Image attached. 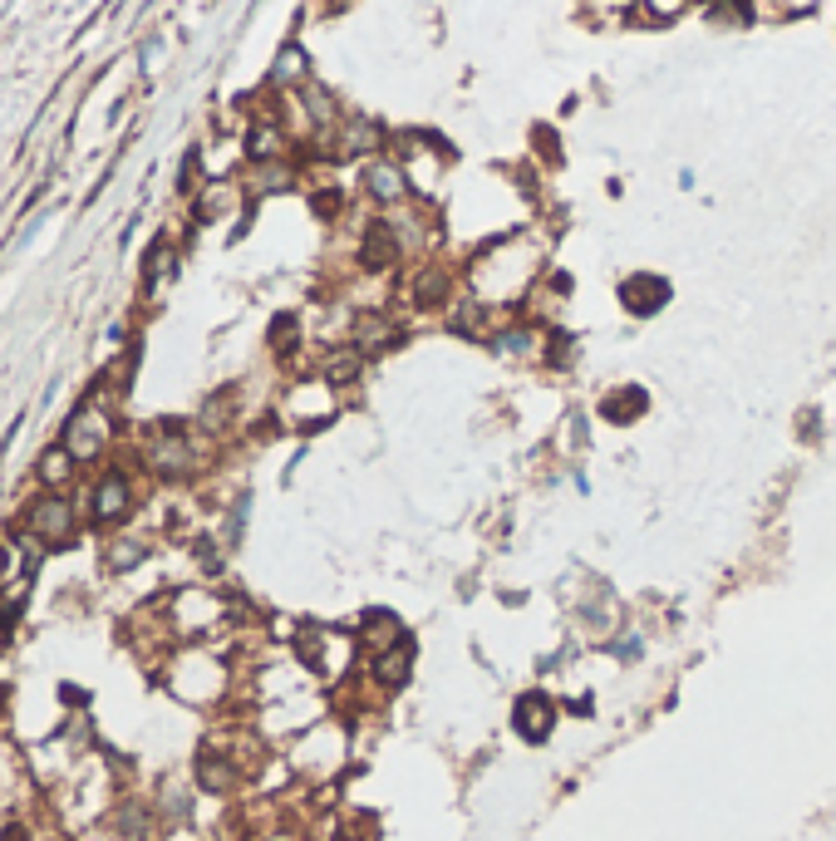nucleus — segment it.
<instances>
[{"label":"nucleus","mask_w":836,"mask_h":841,"mask_svg":"<svg viewBox=\"0 0 836 841\" xmlns=\"http://www.w3.org/2000/svg\"><path fill=\"white\" fill-rule=\"evenodd\" d=\"M109 438H114V419H109L94 399H84L60 428V443L69 448L74 463H94V458L109 448Z\"/></svg>","instance_id":"f257e3e1"},{"label":"nucleus","mask_w":836,"mask_h":841,"mask_svg":"<svg viewBox=\"0 0 836 841\" xmlns=\"http://www.w3.org/2000/svg\"><path fill=\"white\" fill-rule=\"evenodd\" d=\"M25 532H30L35 541H45V546L74 541L79 517H74L69 497H64V492H35V497L25 502Z\"/></svg>","instance_id":"f03ea898"},{"label":"nucleus","mask_w":836,"mask_h":841,"mask_svg":"<svg viewBox=\"0 0 836 841\" xmlns=\"http://www.w3.org/2000/svg\"><path fill=\"white\" fill-rule=\"evenodd\" d=\"M89 512H94L99 527H119L123 517L133 512V482H128L123 468H109L104 478L94 482V492H89Z\"/></svg>","instance_id":"7ed1b4c3"},{"label":"nucleus","mask_w":836,"mask_h":841,"mask_svg":"<svg viewBox=\"0 0 836 841\" xmlns=\"http://www.w3.org/2000/svg\"><path fill=\"white\" fill-rule=\"evenodd\" d=\"M148 468L158 478H182L192 468V443H187V433H182L178 423H168V428H158L148 438Z\"/></svg>","instance_id":"20e7f679"},{"label":"nucleus","mask_w":836,"mask_h":841,"mask_svg":"<svg viewBox=\"0 0 836 841\" xmlns=\"http://www.w3.org/2000/svg\"><path fill=\"white\" fill-rule=\"evenodd\" d=\"M551 723H556V704L546 699V694H522L517 699V709H512V728L527 738V743H541L546 733H551Z\"/></svg>","instance_id":"39448f33"},{"label":"nucleus","mask_w":836,"mask_h":841,"mask_svg":"<svg viewBox=\"0 0 836 841\" xmlns=\"http://www.w3.org/2000/svg\"><path fill=\"white\" fill-rule=\"evenodd\" d=\"M74 458H69V448L64 443H50L40 458H35V482L45 487V492H64L69 487V478H74Z\"/></svg>","instance_id":"423d86ee"},{"label":"nucleus","mask_w":836,"mask_h":841,"mask_svg":"<svg viewBox=\"0 0 836 841\" xmlns=\"http://www.w3.org/2000/svg\"><path fill=\"white\" fill-rule=\"evenodd\" d=\"M364 187H369V197L374 202H384V207H394L399 197H404V187H409V178H404V168L399 163H369V173H364Z\"/></svg>","instance_id":"0eeeda50"},{"label":"nucleus","mask_w":836,"mask_h":841,"mask_svg":"<svg viewBox=\"0 0 836 841\" xmlns=\"http://www.w3.org/2000/svg\"><path fill=\"white\" fill-rule=\"evenodd\" d=\"M409 660H414V650H409V640H399V645H389V650H379L374 655V674H379V684H404L409 679Z\"/></svg>","instance_id":"6e6552de"},{"label":"nucleus","mask_w":836,"mask_h":841,"mask_svg":"<svg viewBox=\"0 0 836 841\" xmlns=\"http://www.w3.org/2000/svg\"><path fill=\"white\" fill-rule=\"evenodd\" d=\"M143 556H148V546H143L138 537H119L109 551H104V571H109V576H123V571H133Z\"/></svg>","instance_id":"1a4fd4ad"},{"label":"nucleus","mask_w":836,"mask_h":841,"mask_svg":"<svg viewBox=\"0 0 836 841\" xmlns=\"http://www.w3.org/2000/svg\"><path fill=\"white\" fill-rule=\"evenodd\" d=\"M168 271H173V246H168V241H153V246H148V261H143V291L163 286Z\"/></svg>","instance_id":"9d476101"},{"label":"nucleus","mask_w":836,"mask_h":841,"mask_svg":"<svg viewBox=\"0 0 836 841\" xmlns=\"http://www.w3.org/2000/svg\"><path fill=\"white\" fill-rule=\"evenodd\" d=\"M379 143H384V133H379L369 119H350V123H345V138H340V148H345V153H374Z\"/></svg>","instance_id":"9b49d317"},{"label":"nucleus","mask_w":836,"mask_h":841,"mask_svg":"<svg viewBox=\"0 0 836 841\" xmlns=\"http://www.w3.org/2000/svg\"><path fill=\"white\" fill-rule=\"evenodd\" d=\"M659 301H664V281H655V276L625 281V305H630V310H655Z\"/></svg>","instance_id":"f8f14e48"},{"label":"nucleus","mask_w":836,"mask_h":841,"mask_svg":"<svg viewBox=\"0 0 836 841\" xmlns=\"http://www.w3.org/2000/svg\"><path fill=\"white\" fill-rule=\"evenodd\" d=\"M492 345H497V350H502L507 360H527V355L537 350V335H532L527 325H507V330H502V335H497Z\"/></svg>","instance_id":"ddd939ff"},{"label":"nucleus","mask_w":836,"mask_h":841,"mask_svg":"<svg viewBox=\"0 0 836 841\" xmlns=\"http://www.w3.org/2000/svg\"><path fill=\"white\" fill-rule=\"evenodd\" d=\"M271 79H276V84H300V79H305V50L286 45L281 60H276V69H271Z\"/></svg>","instance_id":"4468645a"},{"label":"nucleus","mask_w":836,"mask_h":841,"mask_svg":"<svg viewBox=\"0 0 836 841\" xmlns=\"http://www.w3.org/2000/svg\"><path fill=\"white\" fill-rule=\"evenodd\" d=\"M359 374V350H340V360L325 364V379L330 384H345V379H355Z\"/></svg>","instance_id":"2eb2a0df"},{"label":"nucleus","mask_w":836,"mask_h":841,"mask_svg":"<svg viewBox=\"0 0 836 841\" xmlns=\"http://www.w3.org/2000/svg\"><path fill=\"white\" fill-rule=\"evenodd\" d=\"M271 345H276V350H291V345H296V315H281V320L271 325Z\"/></svg>","instance_id":"dca6fc26"},{"label":"nucleus","mask_w":836,"mask_h":841,"mask_svg":"<svg viewBox=\"0 0 836 841\" xmlns=\"http://www.w3.org/2000/svg\"><path fill=\"white\" fill-rule=\"evenodd\" d=\"M635 5H640L645 15H655V20H669V15H679L689 0H635Z\"/></svg>","instance_id":"f3484780"},{"label":"nucleus","mask_w":836,"mask_h":841,"mask_svg":"<svg viewBox=\"0 0 836 841\" xmlns=\"http://www.w3.org/2000/svg\"><path fill=\"white\" fill-rule=\"evenodd\" d=\"M261 841H305V837H300V832H291V827H281V832H266Z\"/></svg>","instance_id":"a211bd4d"}]
</instances>
